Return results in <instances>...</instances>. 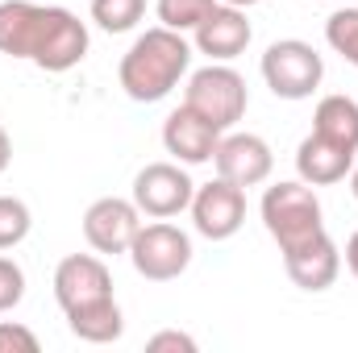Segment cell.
<instances>
[{
  "mask_svg": "<svg viewBox=\"0 0 358 353\" xmlns=\"http://www.w3.org/2000/svg\"><path fill=\"white\" fill-rule=\"evenodd\" d=\"M0 54L63 75L88 59V25L63 4L0 0Z\"/></svg>",
  "mask_w": 358,
  "mask_h": 353,
  "instance_id": "obj_1",
  "label": "cell"
},
{
  "mask_svg": "<svg viewBox=\"0 0 358 353\" xmlns=\"http://www.w3.org/2000/svg\"><path fill=\"white\" fill-rule=\"evenodd\" d=\"M55 299L67 316V329L88 345H113L125 333V316L113 295V270L100 254H67L55 266Z\"/></svg>",
  "mask_w": 358,
  "mask_h": 353,
  "instance_id": "obj_2",
  "label": "cell"
},
{
  "mask_svg": "<svg viewBox=\"0 0 358 353\" xmlns=\"http://www.w3.org/2000/svg\"><path fill=\"white\" fill-rule=\"evenodd\" d=\"M187 67H192V42L167 25H155V29L138 33L134 46L121 54L117 80L134 104H159L179 88Z\"/></svg>",
  "mask_w": 358,
  "mask_h": 353,
  "instance_id": "obj_3",
  "label": "cell"
},
{
  "mask_svg": "<svg viewBox=\"0 0 358 353\" xmlns=\"http://www.w3.org/2000/svg\"><path fill=\"white\" fill-rule=\"evenodd\" d=\"M259 216L267 225V233L275 237L279 254L313 241L325 233V212H321V200L317 191L304 183V179H279L263 191V204H259Z\"/></svg>",
  "mask_w": 358,
  "mask_h": 353,
  "instance_id": "obj_4",
  "label": "cell"
},
{
  "mask_svg": "<svg viewBox=\"0 0 358 353\" xmlns=\"http://www.w3.org/2000/svg\"><path fill=\"white\" fill-rule=\"evenodd\" d=\"M183 104L192 112H200L208 125H217L221 133H229L246 117V108H250V88H246V80L229 63H208V67L187 75Z\"/></svg>",
  "mask_w": 358,
  "mask_h": 353,
  "instance_id": "obj_5",
  "label": "cell"
},
{
  "mask_svg": "<svg viewBox=\"0 0 358 353\" xmlns=\"http://www.w3.org/2000/svg\"><path fill=\"white\" fill-rule=\"evenodd\" d=\"M259 71H263V84L271 88V96H279V100H308L325 80V59L300 38H279V42L267 46Z\"/></svg>",
  "mask_w": 358,
  "mask_h": 353,
  "instance_id": "obj_6",
  "label": "cell"
},
{
  "mask_svg": "<svg viewBox=\"0 0 358 353\" xmlns=\"http://www.w3.org/2000/svg\"><path fill=\"white\" fill-rule=\"evenodd\" d=\"M129 262L146 283H171L192 266V237L171 220H150L129 246Z\"/></svg>",
  "mask_w": 358,
  "mask_h": 353,
  "instance_id": "obj_7",
  "label": "cell"
},
{
  "mask_svg": "<svg viewBox=\"0 0 358 353\" xmlns=\"http://www.w3.org/2000/svg\"><path fill=\"white\" fill-rule=\"evenodd\" d=\"M192 195H196V183L183 171V163H146L134 175V204L150 220H171L187 212Z\"/></svg>",
  "mask_w": 358,
  "mask_h": 353,
  "instance_id": "obj_8",
  "label": "cell"
},
{
  "mask_svg": "<svg viewBox=\"0 0 358 353\" xmlns=\"http://www.w3.org/2000/svg\"><path fill=\"white\" fill-rule=\"evenodd\" d=\"M187 212H192V225H196L200 237H208V241H229V237L246 225V187H238V183H229V179L217 175L213 183L196 187Z\"/></svg>",
  "mask_w": 358,
  "mask_h": 353,
  "instance_id": "obj_9",
  "label": "cell"
},
{
  "mask_svg": "<svg viewBox=\"0 0 358 353\" xmlns=\"http://www.w3.org/2000/svg\"><path fill=\"white\" fill-rule=\"evenodd\" d=\"M138 229H142V212L134 200H121V195H104L84 212V241L100 258L129 254Z\"/></svg>",
  "mask_w": 358,
  "mask_h": 353,
  "instance_id": "obj_10",
  "label": "cell"
},
{
  "mask_svg": "<svg viewBox=\"0 0 358 353\" xmlns=\"http://www.w3.org/2000/svg\"><path fill=\"white\" fill-rule=\"evenodd\" d=\"M213 167L221 179H229L238 187H259L275 171V154L259 133H221Z\"/></svg>",
  "mask_w": 358,
  "mask_h": 353,
  "instance_id": "obj_11",
  "label": "cell"
},
{
  "mask_svg": "<svg viewBox=\"0 0 358 353\" xmlns=\"http://www.w3.org/2000/svg\"><path fill=\"white\" fill-rule=\"evenodd\" d=\"M192 46L200 50V54H208L213 63H234L246 46H250V38H255V29H250V21H246V8H234V4H217L196 29H192Z\"/></svg>",
  "mask_w": 358,
  "mask_h": 353,
  "instance_id": "obj_12",
  "label": "cell"
},
{
  "mask_svg": "<svg viewBox=\"0 0 358 353\" xmlns=\"http://www.w3.org/2000/svg\"><path fill=\"white\" fill-rule=\"evenodd\" d=\"M217 142H221V129L208 125L200 112H192L187 104H179L176 112L163 121V146L167 154L183 163V167H200V163H213L217 154Z\"/></svg>",
  "mask_w": 358,
  "mask_h": 353,
  "instance_id": "obj_13",
  "label": "cell"
},
{
  "mask_svg": "<svg viewBox=\"0 0 358 353\" xmlns=\"http://www.w3.org/2000/svg\"><path fill=\"white\" fill-rule=\"evenodd\" d=\"M283 270H287V278H292L300 291H313V295H317V291H329V287L338 283V274H342V250L334 246L329 233H321V237H313V241L287 250V254H283Z\"/></svg>",
  "mask_w": 358,
  "mask_h": 353,
  "instance_id": "obj_14",
  "label": "cell"
},
{
  "mask_svg": "<svg viewBox=\"0 0 358 353\" xmlns=\"http://www.w3.org/2000/svg\"><path fill=\"white\" fill-rule=\"evenodd\" d=\"M350 167H355V150H346L321 133H308L296 146V175L308 187H334L350 175Z\"/></svg>",
  "mask_w": 358,
  "mask_h": 353,
  "instance_id": "obj_15",
  "label": "cell"
},
{
  "mask_svg": "<svg viewBox=\"0 0 358 353\" xmlns=\"http://www.w3.org/2000/svg\"><path fill=\"white\" fill-rule=\"evenodd\" d=\"M313 133L346 146L358 154V100L334 91V96H321L317 100V112H313Z\"/></svg>",
  "mask_w": 358,
  "mask_h": 353,
  "instance_id": "obj_16",
  "label": "cell"
},
{
  "mask_svg": "<svg viewBox=\"0 0 358 353\" xmlns=\"http://www.w3.org/2000/svg\"><path fill=\"white\" fill-rule=\"evenodd\" d=\"M146 17V0H92V21L104 33H129Z\"/></svg>",
  "mask_w": 358,
  "mask_h": 353,
  "instance_id": "obj_17",
  "label": "cell"
},
{
  "mask_svg": "<svg viewBox=\"0 0 358 353\" xmlns=\"http://www.w3.org/2000/svg\"><path fill=\"white\" fill-rule=\"evenodd\" d=\"M221 0H159L155 13H159V25L176 29V33H192Z\"/></svg>",
  "mask_w": 358,
  "mask_h": 353,
  "instance_id": "obj_18",
  "label": "cell"
},
{
  "mask_svg": "<svg viewBox=\"0 0 358 353\" xmlns=\"http://www.w3.org/2000/svg\"><path fill=\"white\" fill-rule=\"evenodd\" d=\"M325 42L334 54H342L350 67H358V8H338L325 21Z\"/></svg>",
  "mask_w": 358,
  "mask_h": 353,
  "instance_id": "obj_19",
  "label": "cell"
},
{
  "mask_svg": "<svg viewBox=\"0 0 358 353\" xmlns=\"http://www.w3.org/2000/svg\"><path fill=\"white\" fill-rule=\"evenodd\" d=\"M34 229V212L17 195H0V250H17Z\"/></svg>",
  "mask_w": 358,
  "mask_h": 353,
  "instance_id": "obj_20",
  "label": "cell"
},
{
  "mask_svg": "<svg viewBox=\"0 0 358 353\" xmlns=\"http://www.w3.org/2000/svg\"><path fill=\"white\" fill-rule=\"evenodd\" d=\"M21 299H25V270H21V262L0 254V316L13 312Z\"/></svg>",
  "mask_w": 358,
  "mask_h": 353,
  "instance_id": "obj_21",
  "label": "cell"
},
{
  "mask_svg": "<svg viewBox=\"0 0 358 353\" xmlns=\"http://www.w3.org/2000/svg\"><path fill=\"white\" fill-rule=\"evenodd\" d=\"M38 337L25 329V324H13V320H0V353H38Z\"/></svg>",
  "mask_w": 358,
  "mask_h": 353,
  "instance_id": "obj_22",
  "label": "cell"
},
{
  "mask_svg": "<svg viewBox=\"0 0 358 353\" xmlns=\"http://www.w3.org/2000/svg\"><path fill=\"white\" fill-rule=\"evenodd\" d=\"M146 350L150 353H196V337H187V333H179V329H167V333H155L150 341H146Z\"/></svg>",
  "mask_w": 358,
  "mask_h": 353,
  "instance_id": "obj_23",
  "label": "cell"
},
{
  "mask_svg": "<svg viewBox=\"0 0 358 353\" xmlns=\"http://www.w3.org/2000/svg\"><path fill=\"white\" fill-rule=\"evenodd\" d=\"M342 258H346V270L358 278V233H350V241H346V254H342Z\"/></svg>",
  "mask_w": 358,
  "mask_h": 353,
  "instance_id": "obj_24",
  "label": "cell"
},
{
  "mask_svg": "<svg viewBox=\"0 0 358 353\" xmlns=\"http://www.w3.org/2000/svg\"><path fill=\"white\" fill-rule=\"evenodd\" d=\"M8 163H13V142H8V133L0 129V175L8 171Z\"/></svg>",
  "mask_w": 358,
  "mask_h": 353,
  "instance_id": "obj_25",
  "label": "cell"
},
{
  "mask_svg": "<svg viewBox=\"0 0 358 353\" xmlns=\"http://www.w3.org/2000/svg\"><path fill=\"white\" fill-rule=\"evenodd\" d=\"M221 4H234V8H255V4H263V0H221Z\"/></svg>",
  "mask_w": 358,
  "mask_h": 353,
  "instance_id": "obj_26",
  "label": "cell"
},
{
  "mask_svg": "<svg viewBox=\"0 0 358 353\" xmlns=\"http://www.w3.org/2000/svg\"><path fill=\"white\" fill-rule=\"evenodd\" d=\"M350 191H355V200H358V167H350Z\"/></svg>",
  "mask_w": 358,
  "mask_h": 353,
  "instance_id": "obj_27",
  "label": "cell"
}]
</instances>
